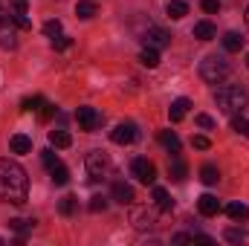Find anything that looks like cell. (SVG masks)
<instances>
[{
  "label": "cell",
  "mask_w": 249,
  "mask_h": 246,
  "mask_svg": "<svg viewBox=\"0 0 249 246\" xmlns=\"http://www.w3.org/2000/svg\"><path fill=\"white\" fill-rule=\"evenodd\" d=\"M26 197H29L26 171L12 159H0V200L12 206H23Z\"/></svg>",
  "instance_id": "6da1fadb"
},
{
  "label": "cell",
  "mask_w": 249,
  "mask_h": 246,
  "mask_svg": "<svg viewBox=\"0 0 249 246\" xmlns=\"http://www.w3.org/2000/svg\"><path fill=\"white\" fill-rule=\"evenodd\" d=\"M214 102H217V107L223 110V113H229V116H235V113H244L249 105V96L244 87H235V84H226V87H220L217 93H214Z\"/></svg>",
  "instance_id": "7a4b0ae2"
},
{
  "label": "cell",
  "mask_w": 249,
  "mask_h": 246,
  "mask_svg": "<svg viewBox=\"0 0 249 246\" xmlns=\"http://www.w3.org/2000/svg\"><path fill=\"white\" fill-rule=\"evenodd\" d=\"M229 75V61L220 58V55H209L200 61V78L206 84H220L223 78Z\"/></svg>",
  "instance_id": "3957f363"
},
{
  "label": "cell",
  "mask_w": 249,
  "mask_h": 246,
  "mask_svg": "<svg viewBox=\"0 0 249 246\" xmlns=\"http://www.w3.org/2000/svg\"><path fill=\"white\" fill-rule=\"evenodd\" d=\"M84 165H87V174H90L93 180L110 177V171H113V162H110V157H107L105 151H90L87 159H84Z\"/></svg>",
  "instance_id": "277c9868"
},
{
  "label": "cell",
  "mask_w": 249,
  "mask_h": 246,
  "mask_svg": "<svg viewBox=\"0 0 249 246\" xmlns=\"http://www.w3.org/2000/svg\"><path fill=\"white\" fill-rule=\"evenodd\" d=\"M130 174L145 185H154V180H157V168H154V162H148L145 157H136V159L130 162Z\"/></svg>",
  "instance_id": "5b68a950"
},
{
  "label": "cell",
  "mask_w": 249,
  "mask_h": 246,
  "mask_svg": "<svg viewBox=\"0 0 249 246\" xmlns=\"http://www.w3.org/2000/svg\"><path fill=\"white\" fill-rule=\"evenodd\" d=\"M130 223H133V229H139V232H148V229H154V223H157V214H154V209L133 206V209H130Z\"/></svg>",
  "instance_id": "8992f818"
},
{
  "label": "cell",
  "mask_w": 249,
  "mask_h": 246,
  "mask_svg": "<svg viewBox=\"0 0 249 246\" xmlns=\"http://www.w3.org/2000/svg\"><path fill=\"white\" fill-rule=\"evenodd\" d=\"M75 119H78V127L87 130V133H93V130L102 127V113L96 107H78L75 110Z\"/></svg>",
  "instance_id": "52a82bcc"
},
{
  "label": "cell",
  "mask_w": 249,
  "mask_h": 246,
  "mask_svg": "<svg viewBox=\"0 0 249 246\" xmlns=\"http://www.w3.org/2000/svg\"><path fill=\"white\" fill-rule=\"evenodd\" d=\"M142 41H145V47L162 50V47H168V44H171V35H168L165 29H160V26H148V32L142 35Z\"/></svg>",
  "instance_id": "ba28073f"
},
{
  "label": "cell",
  "mask_w": 249,
  "mask_h": 246,
  "mask_svg": "<svg viewBox=\"0 0 249 246\" xmlns=\"http://www.w3.org/2000/svg\"><path fill=\"white\" fill-rule=\"evenodd\" d=\"M136 136H139V133H136V124L133 122H122V124H116V127L110 130V139H113L116 145H130Z\"/></svg>",
  "instance_id": "9c48e42d"
},
{
  "label": "cell",
  "mask_w": 249,
  "mask_h": 246,
  "mask_svg": "<svg viewBox=\"0 0 249 246\" xmlns=\"http://www.w3.org/2000/svg\"><path fill=\"white\" fill-rule=\"evenodd\" d=\"M110 197H113L116 203H122V206H130V203L136 200L133 188H130L127 183H122V180H116V183H113V188H110Z\"/></svg>",
  "instance_id": "30bf717a"
},
{
  "label": "cell",
  "mask_w": 249,
  "mask_h": 246,
  "mask_svg": "<svg viewBox=\"0 0 249 246\" xmlns=\"http://www.w3.org/2000/svg\"><path fill=\"white\" fill-rule=\"evenodd\" d=\"M197 209H200L203 217H214V214L220 211V200H217L214 194H203V197L197 200Z\"/></svg>",
  "instance_id": "8fae6325"
},
{
  "label": "cell",
  "mask_w": 249,
  "mask_h": 246,
  "mask_svg": "<svg viewBox=\"0 0 249 246\" xmlns=\"http://www.w3.org/2000/svg\"><path fill=\"white\" fill-rule=\"evenodd\" d=\"M9 148H12V154H29L32 151V139L26 133H15L9 139Z\"/></svg>",
  "instance_id": "7c38bea8"
},
{
  "label": "cell",
  "mask_w": 249,
  "mask_h": 246,
  "mask_svg": "<svg viewBox=\"0 0 249 246\" xmlns=\"http://www.w3.org/2000/svg\"><path fill=\"white\" fill-rule=\"evenodd\" d=\"M188 107H191V102H188L186 96H183V99H177V102H171V107H168L171 122H183V116L188 113Z\"/></svg>",
  "instance_id": "4fadbf2b"
},
{
  "label": "cell",
  "mask_w": 249,
  "mask_h": 246,
  "mask_svg": "<svg viewBox=\"0 0 249 246\" xmlns=\"http://www.w3.org/2000/svg\"><path fill=\"white\" fill-rule=\"evenodd\" d=\"M194 38L197 41H212V38H217V29L209 20H200V23H194Z\"/></svg>",
  "instance_id": "5bb4252c"
},
{
  "label": "cell",
  "mask_w": 249,
  "mask_h": 246,
  "mask_svg": "<svg viewBox=\"0 0 249 246\" xmlns=\"http://www.w3.org/2000/svg\"><path fill=\"white\" fill-rule=\"evenodd\" d=\"M226 214H229L235 223H244V220H249V206H244V203H229V206H226Z\"/></svg>",
  "instance_id": "9a60e30c"
},
{
  "label": "cell",
  "mask_w": 249,
  "mask_h": 246,
  "mask_svg": "<svg viewBox=\"0 0 249 246\" xmlns=\"http://www.w3.org/2000/svg\"><path fill=\"white\" fill-rule=\"evenodd\" d=\"M96 12H99V6H96L93 0H78V3H75V15H78L81 20H90Z\"/></svg>",
  "instance_id": "2e32d148"
},
{
  "label": "cell",
  "mask_w": 249,
  "mask_h": 246,
  "mask_svg": "<svg viewBox=\"0 0 249 246\" xmlns=\"http://www.w3.org/2000/svg\"><path fill=\"white\" fill-rule=\"evenodd\" d=\"M154 203H157V209H162V211H171V209H174V200H171L168 191L160 188V185L154 188Z\"/></svg>",
  "instance_id": "e0dca14e"
},
{
  "label": "cell",
  "mask_w": 249,
  "mask_h": 246,
  "mask_svg": "<svg viewBox=\"0 0 249 246\" xmlns=\"http://www.w3.org/2000/svg\"><path fill=\"white\" fill-rule=\"evenodd\" d=\"M241 47H244V38L238 32H226L223 35V50L226 53H241Z\"/></svg>",
  "instance_id": "ac0fdd59"
},
{
  "label": "cell",
  "mask_w": 249,
  "mask_h": 246,
  "mask_svg": "<svg viewBox=\"0 0 249 246\" xmlns=\"http://www.w3.org/2000/svg\"><path fill=\"white\" fill-rule=\"evenodd\" d=\"M160 142H162L171 154H180V139H177L174 130H160Z\"/></svg>",
  "instance_id": "d6986e66"
},
{
  "label": "cell",
  "mask_w": 249,
  "mask_h": 246,
  "mask_svg": "<svg viewBox=\"0 0 249 246\" xmlns=\"http://www.w3.org/2000/svg\"><path fill=\"white\" fill-rule=\"evenodd\" d=\"M50 145L53 148H70L72 145V136L67 130H50Z\"/></svg>",
  "instance_id": "ffe728a7"
},
{
  "label": "cell",
  "mask_w": 249,
  "mask_h": 246,
  "mask_svg": "<svg viewBox=\"0 0 249 246\" xmlns=\"http://www.w3.org/2000/svg\"><path fill=\"white\" fill-rule=\"evenodd\" d=\"M139 61L145 64L148 70H154V67H160V53H157L154 47H145V50L139 53Z\"/></svg>",
  "instance_id": "44dd1931"
},
{
  "label": "cell",
  "mask_w": 249,
  "mask_h": 246,
  "mask_svg": "<svg viewBox=\"0 0 249 246\" xmlns=\"http://www.w3.org/2000/svg\"><path fill=\"white\" fill-rule=\"evenodd\" d=\"M186 15H188V3L186 0H171V3H168V18L180 20V18H186Z\"/></svg>",
  "instance_id": "7402d4cb"
},
{
  "label": "cell",
  "mask_w": 249,
  "mask_h": 246,
  "mask_svg": "<svg viewBox=\"0 0 249 246\" xmlns=\"http://www.w3.org/2000/svg\"><path fill=\"white\" fill-rule=\"evenodd\" d=\"M200 180L206 185H217V180H220V171L214 168V165H203L200 168Z\"/></svg>",
  "instance_id": "603a6c76"
},
{
  "label": "cell",
  "mask_w": 249,
  "mask_h": 246,
  "mask_svg": "<svg viewBox=\"0 0 249 246\" xmlns=\"http://www.w3.org/2000/svg\"><path fill=\"white\" fill-rule=\"evenodd\" d=\"M50 177H53V183H55V185H67V183H70V171L64 168L61 162L50 168Z\"/></svg>",
  "instance_id": "cb8c5ba5"
},
{
  "label": "cell",
  "mask_w": 249,
  "mask_h": 246,
  "mask_svg": "<svg viewBox=\"0 0 249 246\" xmlns=\"http://www.w3.org/2000/svg\"><path fill=\"white\" fill-rule=\"evenodd\" d=\"M168 174H171L174 183H183V180H186V165H183L180 159H171V162H168Z\"/></svg>",
  "instance_id": "d4e9b609"
},
{
  "label": "cell",
  "mask_w": 249,
  "mask_h": 246,
  "mask_svg": "<svg viewBox=\"0 0 249 246\" xmlns=\"http://www.w3.org/2000/svg\"><path fill=\"white\" fill-rule=\"evenodd\" d=\"M87 209H90L93 214H99V211H105V209H107V200H105L102 194H93V197H90V203H87Z\"/></svg>",
  "instance_id": "484cf974"
},
{
  "label": "cell",
  "mask_w": 249,
  "mask_h": 246,
  "mask_svg": "<svg viewBox=\"0 0 249 246\" xmlns=\"http://www.w3.org/2000/svg\"><path fill=\"white\" fill-rule=\"evenodd\" d=\"M32 223H35V220H20V217H15V220H9V226H12V229H15L18 235H26V232L32 229Z\"/></svg>",
  "instance_id": "4316f807"
},
{
  "label": "cell",
  "mask_w": 249,
  "mask_h": 246,
  "mask_svg": "<svg viewBox=\"0 0 249 246\" xmlns=\"http://www.w3.org/2000/svg\"><path fill=\"white\" fill-rule=\"evenodd\" d=\"M223 238H226L229 244H244V241H247V232H244V229H226Z\"/></svg>",
  "instance_id": "83f0119b"
},
{
  "label": "cell",
  "mask_w": 249,
  "mask_h": 246,
  "mask_svg": "<svg viewBox=\"0 0 249 246\" xmlns=\"http://www.w3.org/2000/svg\"><path fill=\"white\" fill-rule=\"evenodd\" d=\"M75 206H78V200H75V197H61L58 211H61V214H72V211H75Z\"/></svg>",
  "instance_id": "f1b7e54d"
},
{
  "label": "cell",
  "mask_w": 249,
  "mask_h": 246,
  "mask_svg": "<svg viewBox=\"0 0 249 246\" xmlns=\"http://www.w3.org/2000/svg\"><path fill=\"white\" fill-rule=\"evenodd\" d=\"M232 127H235L238 133H244V136L249 139V119H244V116H238V113H235V119H232Z\"/></svg>",
  "instance_id": "f546056e"
},
{
  "label": "cell",
  "mask_w": 249,
  "mask_h": 246,
  "mask_svg": "<svg viewBox=\"0 0 249 246\" xmlns=\"http://www.w3.org/2000/svg\"><path fill=\"white\" fill-rule=\"evenodd\" d=\"M44 32H47L50 38L61 35V20H58V18H55V20H47V23H44Z\"/></svg>",
  "instance_id": "4dcf8cb0"
},
{
  "label": "cell",
  "mask_w": 249,
  "mask_h": 246,
  "mask_svg": "<svg viewBox=\"0 0 249 246\" xmlns=\"http://www.w3.org/2000/svg\"><path fill=\"white\" fill-rule=\"evenodd\" d=\"M41 159H44V165H47V168H53V165H58V157L53 154V148H47V151H41Z\"/></svg>",
  "instance_id": "1f68e13d"
},
{
  "label": "cell",
  "mask_w": 249,
  "mask_h": 246,
  "mask_svg": "<svg viewBox=\"0 0 249 246\" xmlns=\"http://www.w3.org/2000/svg\"><path fill=\"white\" fill-rule=\"evenodd\" d=\"M200 6H203V12H209V15H214V12H220V0H203Z\"/></svg>",
  "instance_id": "d6a6232c"
},
{
  "label": "cell",
  "mask_w": 249,
  "mask_h": 246,
  "mask_svg": "<svg viewBox=\"0 0 249 246\" xmlns=\"http://www.w3.org/2000/svg\"><path fill=\"white\" fill-rule=\"evenodd\" d=\"M70 44H72V41H70L67 35H55V38H53V47H55V50H67Z\"/></svg>",
  "instance_id": "836d02e7"
},
{
  "label": "cell",
  "mask_w": 249,
  "mask_h": 246,
  "mask_svg": "<svg viewBox=\"0 0 249 246\" xmlns=\"http://www.w3.org/2000/svg\"><path fill=\"white\" fill-rule=\"evenodd\" d=\"M191 145H194L197 151H209V145H212V142H209L206 136H194V139H191Z\"/></svg>",
  "instance_id": "e575fe53"
},
{
  "label": "cell",
  "mask_w": 249,
  "mask_h": 246,
  "mask_svg": "<svg viewBox=\"0 0 249 246\" xmlns=\"http://www.w3.org/2000/svg\"><path fill=\"white\" fill-rule=\"evenodd\" d=\"M197 124H200V127H206V130H212V127H214V119H212V116H206V113H200V116H197Z\"/></svg>",
  "instance_id": "d590c367"
},
{
  "label": "cell",
  "mask_w": 249,
  "mask_h": 246,
  "mask_svg": "<svg viewBox=\"0 0 249 246\" xmlns=\"http://www.w3.org/2000/svg\"><path fill=\"white\" fill-rule=\"evenodd\" d=\"M15 23H18L20 29H29V18H26V15H15Z\"/></svg>",
  "instance_id": "8d00e7d4"
},
{
  "label": "cell",
  "mask_w": 249,
  "mask_h": 246,
  "mask_svg": "<svg viewBox=\"0 0 249 246\" xmlns=\"http://www.w3.org/2000/svg\"><path fill=\"white\" fill-rule=\"evenodd\" d=\"M15 9H18V15H26L29 6H26V0H15Z\"/></svg>",
  "instance_id": "74e56055"
},
{
  "label": "cell",
  "mask_w": 249,
  "mask_h": 246,
  "mask_svg": "<svg viewBox=\"0 0 249 246\" xmlns=\"http://www.w3.org/2000/svg\"><path fill=\"white\" fill-rule=\"evenodd\" d=\"M244 18H247V26H249V6H247V15H244Z\"/></svg>",
  "instance_id": "f35d334b"
},
{
  "label": "cell",
  "mask_w": 249,
  "mask_h": 246,
  "mask_svg": "<svg viewBox=\"0 0 249 246\" xmlns=\"http://www.w3.org/2000/svg\"><path fill=\"white\" fill-rule=\"evenodd\" d=\"M247 67H249V55H247Z\"/></svg>",
  "instance_id": "ab89813d"
}]
</instances>
